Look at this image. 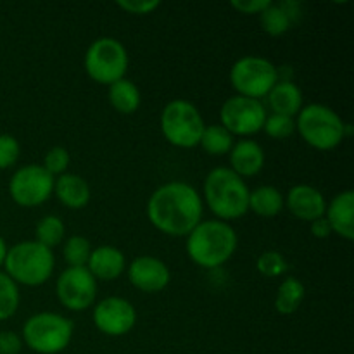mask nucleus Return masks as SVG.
Returning a JSON list of instances; mask_svg holds the SVG:
<instances>
[{
	"label": "nucleus",
	"mask_w": 354,
	"mask_h": 354,
	"mask_svg": "<svg viewBox=\"0 0 354 354\" xmlns=\"http://www.w3.org/2000/svg\"><path fill=\"white\" fill-rule=\"evenodd\" d=\"M116 6L130 14H151L161 6L159 0H118Z\"/></svg>",
	"instance_id": "473e14b6"
},
{
	"label": "nucleus",
	"mask_w": 354,
	"mask_h": 354,
	"mask_svg": "<svg viewBox=\"0 0 354 354\" xmlns=\"http://www.w3.org/2000/svg\"><path fill=\"white\" fill-rule=\"evenodd\" d=\"M23 348V339L16 332H0V354H19Z\"/></svg>",
	"instance_id": "72a5a7b5"
},
{
	"label": "nucleus",
	"mask_w": 354,
	"mask_h": 354,
	"mask_svg": "<svg viewBox=\"0 0 354 354\" xmlns=\"http://www.w3.org/2000/svg\"><path fill=\"white\" fill-rule=\"evenodd\" d=\"M54 192L57 199L69 209H82L90 203V185L83 176L75 173H62L54 180Z\"/></svg>",
	"instance_id": "6ab92c4d"
},
{
	"label": "nucleus",
	"mask_w": 354,
	"mask_h": 354,
	"mask_svg": "<svg viewBox=\"0 0 354 354\" xmlns=\"http://www.w3.org/2000/svg\"><path fill=\"white\" fill-rule=\"evenodd\" d=\"M283 209V196L277 187L261 185L249 192V211L259 216H277Z\"/></svg>",
	"instance_id": "412c9836"
},
{
	"label": "nucleus",
	"mask_w": 354,
	"mask_h": 354,
	"mask_svg": "<svg viewBox=\"0 0 354 354\" xmlns=\"http://www.w3.org/2000/svg\"><path fill=\"white\" fill-rule=\"evenodd\" d=\"M55 292L64 308L71 311H83L95 301L97 280L86 266H68L59 275Z\"/></svg>",
	"instance_id": "f8f14e48"
},
{
	"label": "nucleus",
	"mask_w": 354,
	"mask_h": 354,
	"mask_svg": "<svg viewBox=\"0 0 354 354\" xmlns=\"http://www.w3.org/2000/svg\"><path fill=\"white\" fill-rule=\"evenodd\" d=\"M124 265V254L120 249L114 245H99L90 252L86 268L95 280H116L123 273Z\"/></svg>",
	"instance_id": "a211bd4d"
},
{
	"label": "nucleus",
	"mask_w": 354,
	"mask_h": 354,
	"mask_svg": "<svg viewBox=\"0 0 354 354\" xmlns=\"http://www.w3.org/2000/svg\"><path fill=\"white\" fill-rule=\"evenodd\" d=\"M109 102L118 113L131 114L140 106V90L131 80L121 78L109 85Z\"/></svg>",
	"instance_id": "4be33fe9"
},
{
	"label": "nucleus",
	"mask_w": 354,
	"mask_h": 354,
	"mask_svg": "<svg viewBox=\"0 0 354 354\" xmlns=\"http://www.w3.org/2000/svg\"><path fill=\"white\" fill-rule=\"evenodd\" d=\"M249 192L244 180L230 168H214L204 180V199L220 220H237L249 211Z\"/></svg>",
	"instance_id": "7ed1b4c3"
},
{
	"label": "nucleus",
	"mask_w": 354,
	"mask_h": 354,
	"mask_svg": "<svg viewBox=\"0 0 354 354\" xmlns=\"http://www.w3.org/2000/svg\"><path fill=\"white\" fill-rule=\"evenodd\" d=\"M206 128L201 111L185 99H175L165 106L161 113V131L169 144L176 147L199 145Z\"/></svg>",
	"instance_id": "0eeeda50"
},
{
	"label": "nucleus",
	"mask_w": 354,
	"mask_h": 354,
	"mask_svg": "<svg viewBox=\"0 0 354 354\" xmlns=\"http://www.w3.org/2000/svg\"><path fill=\"white\" fill-rule=\"evenodd\" d=\"M54 252L38 244L37 241H24L7 249L3 266L10 279L23 286H41L54 272Z\"/></svg>",
	"instance_id": "39448f33"
},
{
	"label": "nucleus",
	"mask_w": 354,
	"mask_h": 354,
	"mask_svg": "<svg viewBox=\"0 0 354 354\" xmlns=\"http://www.w3.org/2000/svg\"><path fill=\"white\" fill-rule=\"evenodd\" d=\"M232 171L239 176H254L265 166V151L261 145L249 138H242L234 144L230 151Z\"/></svg>",
	"instance_id": "f3484780"
},
{
	"label": "nucleus",
	"mask_w": 354,
	"mask_h": 354,
	"mask_svg": "<svg viewBox=\"0 0 354 354\" xmlns=\"http://www.w3.org/2000/svg\"><path fill=\"white\" fill-rule=\"evenodd\" d=\"M169 268L154 256H138L128 266V280L142 292L154 294L169 283Z\"/></svg>",
	"instance_id": "4468645a"
},
{
	"label": "nucleus",
	"mask_w": 354,
	"mask_h": 354,
	"mask_svg": "<svg viewBox=\"0 0 354 354\" xmlns=\"http://www.w3.org/2000/svg\"><path fill=\"white\" fill-rule=\"evenodd\" d=\"M263 130L266 131L268 137L275 138V140H282V138H289L294 133V130H296V121L289 116L273 113L272 116H266Z\"/></svg>",
	"instance_id": "c756f323"
},
{
	"label": "nucleus",
	"mask_w": 354,
	"mask_h": 354,
	"mask_svg": "<svg viewBox=\"0 0 354 354\" xmlns=\"http://www.w3.org/2000/svg\"><path fill=\"white\" fill-rule=\"evenodd\" d=\"M6 254H7V245H6V241L2 239V235H0V266L3 265Z\"/></svg>",
	"instance_id": "e433bc0d"
},
{
	"label": "nucleus",
	"mask_w": 354,
	"mask_h": 354,
	"mask_svg": "<svg viewBox=\"0 0 354 354\" xmlns=\"http://www.w3.org/2000/svg\"><path fill=\"white\" fill-rule=\"evenodd\" d=\"M311 234H313L317 239H327L328 235L332 234V228L330 225H328L327 218L322 216L318 218V220L311 221Z\"/></svg>",
	"instance_id": "c9c22d12"
},
{
	"label": "nucleus",
	"mask_w": 354,
	"mask_h": 354,
	"mask_svg": "<svg viewBox=\"0 0 354 354\" xmlns=\"http://www.w3.org/2000/svg\"><path fill=\"white\" fill-rule=\"evenodd\" d=\"M201 147L211 156H223L234 147V135L221 124H207L199 142Z\"/></svg>",
	"instance_id": "b1692460"
},
{
	"label": "nucleus",
	"mask_w": 354,
	"mask_h": 354,
	"mask_svg": "<svg viewBox=\"0 0 354 354\" xmlns=\"http://www.w3.org/2000/svg\"><path fill=\"white\" fill-rule=\"evenodd\" d=\"M266 99L273 113L282 116L292 118L303 109V92L292 80L290 82L279 80L268 92Z\"/></svg>",
	"instance_id": "aec40b11"
},
{
	"label": "nucleus",
	"mask_w": 354,
	"mask_h": 354,
	"mask_svg": "<svg viewBox=\"0 0 354 354\" xmlns=\"http://www.w3.org/2000/svg\"><path fill=\"white\" fill-rule=\"evenodd\" d=\"M44 166L52 176L54 175H62V173L68 169L69 166V152L66 151L61 145H55V147L48 149L47 154L44 158Z\"/></svg>",
	"instance_id": "7c9ffc66"
},
{
	"label": "nucleus",
	"mask_w": 354,
	"mask_h": 354,
	"mask_svg": "<svg viewBox=\"0 0 354 354\" xmlns=\"http://www.w3.org/2000/svg\"><path fill=\"white\" fill-rule=\"evenodd\" d=\"M259 19H261L263 31L270 35V37H280V35L289 31L290 26H292V21H290V17L287 16V12L280 3H270L259 14Z\"/></svg>",
	"instance_id": "a878e982"
},
{
	"label": "nucleus",
	"mask_w": 354,
	"mask_h": 354,
	"mask_svg": "<svg viewBox=\"0 0 354 354\" xmlns=\"http://www.w3.org/2000/svg\"><path fill=\"white\" fill-rule=\"evenodd\" d=\"M90 252H92V245H90L88 239L82 237V235L69 237L62 249V256L69 266H86Z\"/></svg>",
	"instance_id": "cd10ccee"
},
{
	"label": "nucleus",
	"mask_w": 354,
	"mask_h": 354,
	"mask_svg": "<svg viewBox=\"0 0 354 354\" xmlns=\"http://www.w3.org/2000/svg\"><path fill=\"white\" fill-rule=\"evenodd\" d=\"M327 221L330 225L332 232L341 235L346 241L354 239V192L351 189L339 192L334 199L328 203L327 209Z\"/></svg>",
	"instance_id": "dca6fc26"
},
{
	"label": "nucleus",
	"mask_w": 354,
	"mask_h": 354,
	"mask_svg": "<svg viewBox=\"0 0 354 354\" xmlns=\"http://www.w3.org/2000/svg\"><path fill=\"white\" fill-rule=\"evenodd\" d=\"M270 3V0H232V7L242 14H261Z\"/></svg>",
	"instance_id": "f704fd0d"
},
{
	"label": "nucleus",
	"mask_w": 354,
	"mask_h": 354,
	"mask_svg": "<svg viewBox=\"0 0 354 354\" xmlns=\"http://www.w3.org/2000/svg\"><path fill=\"white\" fill-rule=\"evenodd\" d=\"M128 69V52L120 40L100 37L90 44L85 54V71L93 82L111 85L124 78Z\"/></svg>",
	"instance_id": "6e6552de"
},
{
	"label": "nucleus",
	"mask_w": 354,
	"mask_h": 354,
	"mask_svg": "<svg viewBox=\"0 0 354 354\" xmlns=\"http://www.w3.org/2000/svg\"><path fill=\"white\" fill-rule=\"evenodd\" d=\"M21 145L16 137L9 133H0V169H7L19 159Z\"/></svg>",
	"instance_id": "2f4dec72"
},
{
	"label": "nucleus",
	"mask_w": 354,
	"mask_h": 354,
	"mask_svg": "<svg viewBox=\"0 0 354 354\" xmlns=\"http://www.w3.org/2000/svg\"><path fill=\"white\" fill-rule=\"evenodd\" d=\"M64 223H62L61 218L55 216V214H47V216L41 218L37 223V228H35L37 242L48 249L61 244L62 239H64Z\"/></svg>",
	"instance_id": "393cba45"
},
{
	"label": "nucleus",
	"mask_w": 354,
	"mask_h": 354,
	"mask_svg": "<svg viewBox=\"0 0 354 354\" xmlns=\"http://www.w3.org/2000/svg\"><path fill=\"white\" fill-rule=\"evenodd\" d=\"M137 322V311L130 301L111 296L93 308V324L102 334L111 337L127 335Z\"/></svg>",
	"instance_id": "ddd939ff"
},
{
	"label": "nucleus",
	"mask_w": 354,
	"mask_h": 354,
	"mask_svg": "<svg viewBox=\"0 0 354 354\" xmlns=\"http://www.w3.org/2000/svg\"><path fill=\"white\" fill-rule=\"evenodd\" d=\"M266 109L261 100L234 95L223 102L220 109L221 127L232 135H254L263 130L266 120Z\"/></svg>",
	"instance_id": "9b49d317"
},
{
	"label": "nucleus",
	"mask_w": 354,
	"mask_h": 354,
	"mask_svg": "<svg viewBox=\"0 0 354 354\" xmlns=\"http://www.w3.org/2000/svg\"><path fill=\"white\" fill-rule=\"evenodd\" d=\"M54 192V176L41 165L21 166L9 180V194L16 204L35 207L44 204Z\"/></svg>",
	"instance_id": "9d476101"
},
{
	"label": "nucleus",
	"mask_w": 354,
	"mask_h": 354,
	"mask_svg": "<svg viewBox=\"0 0 354 354\" xmlns=\"http://www.w3.org/2000/svg\"><path fill=\"white\" fill-rule=\"evenodd\" d=\"M19 308V289L7 273L0 272V320L12 317Z\"/></svg>",
	"instance_id": "bb28decb"
},
{
	"label": "nucleus",
	"mask_w": 354,
	"mask_h": 354,
	"mask_svg": "<svg viewBox=\"0 0 354 354\" xmlns=\"http://www.w3.org/2000/svg\"><path fill=\"white\" fill-rule=\"evenodd\" d=\"M75 325L59 313H37L24 322L23 342L35 353L57 354L64 351L73 339Z\"/></svg>",
	"instance_id": "423d86ee"
},
{
	"label": "nucleus",
	"mask_w": 354,
	"mask_h": 354,
	"mask_svg": "<svg viewBox=\"0 0 354 354\" xmlns=\"http://www.w3.org/2000/svg\"><path fill=\"white\" fill-rule=\"evenodd\" d=\"M147 216L166 235H189L203 220V199L185 182H168L151 194Z\"/></svg>",
	"instance_id": "f257e3e1"
},
{
	"label": "nucleus",
	"mask_w": 354,
	"mask_h": 354,
	"mask_svg": "<svg viewBox=\"0 0 354 354\" xmlns=\"http://www.w3.org/2000/svg\"><path fill=\"white\" fill-rule=\"evenodd\" d=\"M296 128L306 144L318 151H330L337 147L346 135L351 133L348 123L325 104H308L297 113Z\"/></svg>",
	"instance_id": "20e7f679"
},
{
	"label": "nucleus",
	"mask_w": 354,
	"mask_h": 354,
	"mask_svg": "<svg viewBox=\"0 0 354 354\" xmlns=\"http://www.w3.org/2000/svg\"><path fill=\"white\" fill-rule=\"evenodd\" d=\"M237 234L221 220L201 221L187 235V252L196 265L213 270L225 265L237 249Z\"/></svg>",
	"instance_id": "f03ea898"
},
{
	"label": "nucleus",
	"mask_w": 354,
	"mask_h": 354,
	"mask_svg": "<svg viewBox=\"0 0 354 354\" xmlns=\"http://www.w3.org/2000/svg\"><path fill=\"white\" fill-rule=\"evenodd\" d=\"M287 207L299 220L315 221L325 216L327 201L318 189L306 183H299L287 192Z\"/></svg>",
	"instance_id": "2eb2a0df"
},
{
	"label": "nucleus",
	"mask_w": 354,
	"mask_h": 354,
	"mask_svg": "<svg viewBox=\"0 0 354 354\" xmlns=\"http://www.w3.org/2000/svg\"><path fill=\"white\" fill-rule=\"evenodd\" d=\"M279 82L277 66L261 55H244L237 59L230 69V83L239 95L249 99H261L268 95Z\"/></svg>",
	"instance_id": "1a4fd4ad"
},
{
	"label": "nucleus",
	"mask_w": 354,
	"mask_h": 354,
	"mask_svg": "<svg viewBox=\"0 0 354 354\" xmlns=\"http://www.w3.org/2000/svg\"><path fill=\"white\" fill-rule=\"evenodd\" d=\"M256 268L265 277H280L289 270V265L279 251H265L256 261Z\"/></svg>",
	"instance_id": "c85d7f7f"
},
{
	"label": "nucleus",
	"mask_w": 354,
	"mask_h": 354,
	"mask_svg": "<svg viewBox=\"0 0 354 354\" xmlns=\"http://www.w3.org/2000/svg\"><path fill=\"white\" fill-rule=\"evenodd\" d=\"M304 299V286L294 277H287L280 283L275 297V310L280 315H292L299 310Z\"/></svg>",
	"instance_id": "5701e85b"
}]
</instances>
